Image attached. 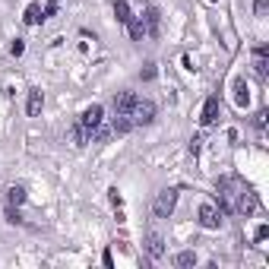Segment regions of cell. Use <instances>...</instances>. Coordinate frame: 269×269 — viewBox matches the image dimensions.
I'll return each instance as SVG.
<instances>
[{
	"mask_svg": "<svg viewBox=\"0 0 269 269\" xmlns=\"http://www.w3.org/2000/svg\"><path fill=\"white\" fill-rule=\"evenodd\" d=\"M215 196H219V209L222 212H228V215H250V212H257V193L250 190L241 178H219V184H215Z\"/></svg>",
	"mask_w": 269,
	"mask_h": 269,
	"instance_id": "6da1fadb",
	"label": "cell"
},
{
	"mask_svg": "<svg viewBox=\"0 0 269 269\" xmlns=\"http://www.w3.org/2000/svg\"><path fill=\"white\" fill-rule=\"evenodd\" d=\"M130 120H133V127H146L155 120V105L149 98H136L133 101V111H130Z\"/></svg>",
	"mask_w": 269,
	"mask_h": 269,
	"instance_id": "7a4b0ae2",
	"label": "cell"
},
{
	"mask_svg": "<svg viewBox=\"0 0 269 269\" xmlns=\"http://www.w3.org/2000/svg\"><path fill=\"white\" fill-rule=\"evenodd\" d=\"M175 203H178L175 190H162V193L155 196V203H152V212L159 215V219H168V215L175 212Z\"/></svg>",
	"mask_w": 269,
	"mask_h": 269,
	"instance_id": "3957f363",
	"label": "cell"
},
{
	"mask_svg": "<svg viewBox=\"0 0 269 269\" xmlns=\"http://www.w3.org/2000/svg\"><path fill=\"white\" fill-rule=\"evenodd\" d=\"M199 225H203V228H219L222 225V209L215 203H203L199 206Z\"/></svg>",
	"mask_w": 269,
	"mask_h": 269,
	"instance_id": "277c9868",
	"label": "cell"
},
{
	"mask_svg": "<svg viewBox=\"0 0 269 269\" xmlns=\"http://www.w3.org/2000/svg\"><path fill=\"white\" fill-rule=\"evenodd\" d=\"M101 120H105V111H101V105H89L80 114V127H86V130H95L101 124Z\"/></svg>",
	"mask_w": 269,
	"mask_h": 269,
	"instance_id": "5b68a950",
	"label": "cell"
},
{
	"mask_svg": "<svg viewBox=\"0 0 269 269\" xmlns=\"http://www.w3.org/2000/svg\"><path fill=\"white\" fill-rule=\"evenodd\" d=\"M254 70H257L260 80H266V76H269V48L266 45L254 51Z\"/></svg>",
	"mask_w": 269,
	"mask_h": 269,
	"instance_id": "8992f818",
	"label": "cell"
},
{
	"mask_svg": "<svg viewBox=\"0 0 269 269\" xmlns=\"http://www.w3.org/2000/svg\"><path fill=\"white\" fill-rule=\"evenodd\" d=\"M140 22H143V29L149 32V35H159V22H162V16H159V10H155V6H146Z\"/></svg>",
	"mask_w": 269,
	"mask_h": 269,
	"instance_id": "52a82bcc",
	"label": "cell"
},
{
	"mask_svg": "<svg viewBox=\"0 0 269 269\" xmlns=\"http://www.w3.org/2000/svg\"><path fill=\"white\" fill-rule=\"evenodd\" d=\"M133 101H136V95H133V92H120L117 98H114V114L130 117V111H133Z\"/></svg>",
	"mask_w": 269,
	"mask_h": 269,
	"instance_id": "ba28073f",
	"label": "cell"
},
{
	"mask_svg": "<svg viewBox=\"0 0 269 269\" xmlns=\"http://www.w3.org/2000/svg\"><path fill=\"white\" fill-rule=\"evenodd\" d=\"M215 120H219V98L209 95V98H206V105H203V127H212Z\"/></svg>",
	"mask_w": 269,
	"mask_h": 269,
	"instance_id": "9c48e42d",
	"label": "cell"
},
{
	"mask_svg": "<svg viewBox=\"0 0 269 269\" xmlns=\"http://www.w3.org/2000/svg\"><path fill=\"white\" fill-rule=\"evenodd\" d=\"M146 250H149L152 260H159V257L165 254V241H162L159 231H149V234H146Z\"/></svg>",
	"mask_w": 269,
	"mask_h": 269,
	"instance_id": "30bf717a",
	"label": "cell"
},
{
	"mask_svg": "<svg viewBox=\"0 0 269 269\" xmlns=\"http://www.w3.org/2000/svg\"><path fill=\"white\" fill-rule=\"evenodd\" d=\"M41 19H45V10H41V3H29V6H25V16H22L25 25H38Z\"/></svg>",
	"mask_w": 269,
	"mask_h": 269,
	"instance_id": "8fae6325",
	"label": "cell"
},
{
	"mask_svg": "<svg viewBox=\"0 0 269 269\" xmlns=\"http://www.w3.org/2000/svg\"><path fill=\"white\" fill-rule=\"evenodd\" d=\"M41 105H45V95H41V89H32L29 92V117H38L41 114Z\"/></svg>",
	"mask_w": 269,
	"mask_h": 269,
	"instance_id": "7c38bea8",
	"label": "cell"
},
{
	"mask_svg": "<svg viewBox=\"0 0 269 269\" xmlns=\"http://www.w3.org/2000/svg\"><path fill=\"white\" fill-rule=\"evenodd\" d=\"M250 101V92H247V83L244 80H234V105L238 108H244Z\"/></svg>",
	"mask_w": 269,
	"mask_h": 269,
	"instance_id": "4fadbf2b",
	"label": "cell"
},
{
	"mask_svg": "<svg viewBox=\"0 0 269 269\" xmlns=\"http://www.w3.org/2000/svg\"><path fill=\"white\" fill-rule=\"evenodd\" d=\"M6 203H10V206H22L25 203V190L19 184H10V187H6Z\"/></svg>",
	"mask_w": 269,
	"mask_h": 269,
	"instance_id": "5bb4252c",
	"label": "cell"
},
{
	"mask_svg": "<svg viewBox=\"0 0 269 269\" xmlns=\"http://www.w3.org/2000/svg\"><path fill=\"white\" fill-rule=\"evenodd\" d=\"M114 13H117V22H130L133 16H130V6H127V0H114Z\"/></svg>",
	"mask_w": 269,
	"mask_h": 269,
	"instance_id": "9a60e30c",
	"label": "cell"
},
{
	"mask_svg": "<svg viewBox=\"0 0 269 269\" xmlns=\"http://www.w3.org/2000/svg\"><path fill=\"white\" fill-rule=\"evenodd\" d=\"M175 263H178L180 269H187V266H193V263H196V254H193V250H184V254H178V257H175Z\"/></svg>",
	"mask_w": 269,
	"mask_h": 269,
	"instance_id": "2e32d148",
	"label": "cell"
},
{
	"mask_svg": "<svg viewBox=\"0 0 269 269\" xmlns=\"http://www.w3.org/2000/svg\"><path fill=\"white\" fill-rule=\"evenodd\" d=\"M127 29H130V35H133L136 41H140V38L146 35V29H143V22H140V19H136V16H133V19H130V22H127Z\"/></svg>",
	"mask_w": 269,
	"mask_h": 269,
	"instance_id": "e0dca14e",
	"label": "cell"
},
{
	"mask_svg": "<svg viewBox=\"0 0 269 269\" xmlns=\"http://www.w3.org/2000/svg\"><path fill=\"white\" fill-rule=\"evenodd\" d=\"M266 238H269V225H260V228L254 231V241H257V244H263Z\"/></svg>",
	"mask_w": 269,
	"mask_h": 269,
	"instance_id": "ac0fdd59",
	"label": "cell"
},
{
	"mask_svg": "<svg viewBox=\"0 0 269 269\" xmlns=\"http://www.w3.org/2000/svg\"><path fill=\"white\" fill-rule=\"evenodd\" d=\"M266 10H269V0H257V3H254V13L257 16H266Z\"/></svg>",
	"mask_w": 269,
	"mask_h": 269,
	"instance_id": "d6986e66",
	"label": "cell"
},
{
	"mask_svg": "<svg viewBox=\"0 0 269 269\" xmlns=\"http://www.w3.org/2000/svg\"><path fill=\"white\" fill-rule=\"evenodd\" d=\"M266 117H269V111H257V117H254V124H257L260 130H263V127H266Z\"/></svg>",
	"mask_w": 269,
	"mask_h": 269,
	"instance_id": "ffe728a7",
	"label": "cell"
},
{
	"mask_svg": "<svg viewBox=\"0 0 269 269\" xmlns=\"http://www.w3.org/2000/svg\"><path fill=\"white\" fill-rule=\"evenodd\" d=\"M10 51H13V57H19V54H22V51H25V45H22V38H16V41H13V45H10Z\"/></svg>",
	"mask_w": 269,
	"mask_h": 269,
	"instance_id": "44dd1931",
	"label": "cell"
},
{
	"mask_svg": "<svg viewBox=\"0 0 269 269\" xmlns=\"http://www.w3.org/2000/svg\"><path fill=\"white\" fill-rule=\"evenodd\" d=\"M108 196H111V203H114V206L124 203V199H120V193H117V187H111V190H108Z\"/></svg>",
	"mask_w": 269,
	"mask_h": 269,
	"instance_id": "7402d4cb",
	"label": "cell"
},
{
	"mask_svg": "<svg viewBox=\"0 0 269 269\" xmlns=\"http://www.w3.org/2000/svg\"><path fill=\"white\" fill-rule=\"evenodd\" d=\"M199 143H203V140H199V136H193V140H190V152H199Z\"/></svg>",
	"mask_w": 269,
	"mask_h": 269,
	"instance_id": "603a6c76",
	"label": "cell"
},
{
	"mask_svg": "<svg viewBox=\"0 0 269 269\" xmlns=\"http://www.w3.org/2000/svg\"><path fill=\"white\" fill-rule=\"evenodd\" d=\"M48 3H60V0H48Z\"/></svg>",
	"mask_w": 269,
	"mask_h": 269,
	"instance_id": "cb8c5ba5",
	"label": "cell"
}]
</instances>
